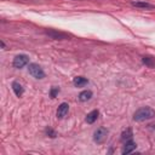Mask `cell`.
Returning <instances> with one entry per match:
<instances>
[{
  "label": "cell",
  "instance_id": "obj_17",
  "mask_svg": "<svg viewBox=\"0 0 155 155\" xmlns=\"http://www.w3.org/2000/svg\"><path fill=\"white\" fill-rule=\"evenodd\" d=\"M0 44H1V47L5 48V42H4V41H0Z\"/></svg>",
  "mask_w": 155,
  "mask_h": 155
},
{
  "label": "cell",
  "instance_id": "obj_2",
  "mask_svg": "<svg viewBox=\"0 0 155 155\" xmlns=\"http://www.w3.org/2000/svg\"><path fill=\"white\" fill-rule=\"evenodd\" d=\"M28 73H29L33 78H35V79H38V80L45 78V71H44L42 68H41L39 64H36V63H29V65H28Z\"/></svg>",
  "mask_w": 155,
  "mask_h": 155
},
{
  "label": "cell",
  "instance_id": "obj_16",
  "mask_svg": "<svg viewBox=\"0 0 155 155\" xmlns=\"http://www.w3.org/2000/svg\"><path fill=\"white\" fill-rule=\"evenodd\" d=\"M46 133H47V134H48L51 138H54V137L57 136L56 131H54V130H52L51 127H47V128H46Z\"/></svg>",
  "mask_w": 155,
  "mask_h": 155
},
{
  "label": "cell",
  "instance_id": "obj_9",
  "mask_svg": "<svg viewBox=\"0 0 155 155\" xmlns=\"http://www.w3.org/2000/svg\"><path fill=\"white\" fill-rule=\"evenodd\" d=\"M73 84H74L75 87H82V86L88 84V80L86 78H84V76H75L73 79Z\"/></svg>",
  "mask_w": 155,
  "mask_h": 155
},
{
  "label": "cell",
  "instance_id": "obj_3",
  "mask_svg": "<svg viewBox=\"0 0 155 155\" xmlns=\"http://www.w3.org/2000/svg\"><path fill=\"white\" fill-rule=\"evenodd\" d=\"M108 133H109V131H108L105 127H99V128H97V130L94 131V133H93V140H94L97 144H102V143H104V142L107 140Z\"/></svg>",
  "mask_w": 155,
  "mask_h": 155
},
{
  "label": "cell",
  "instance_id": "obj_15",
  "mask_svg": "<svg viewBox=\"0 0 155 155\" xmlns=\"http://www.w3.org/2000/svg\"><path fill=\"white\" fill-rule=\"evenodd\" d=\"M58 92H59V88L56 87V86H53V87L51 88V91H50V96H51L52 98H54V97L58 94Z\"/></svg>",
  "mask_w": 155,
  "mask_h": 155
},
{
  "label": "cell",
  "instance_id": "obj_1",
  "mask_svg": "<svg viewBox=\"0 0 155 155\" xmlns=\"http://www.w3.org/2000/svg\"><path fill=\"white\" fill-rule=\"evenodd\" d=\"M155 117V110L150 107H142L139 109H137L133 114V120L137 122H143L147 120H150Z\"/></svg>",
  "mask_w": 155,
  "mask_h": 155
},
{
  "label": "cell",
  "instance_id": "obj_4",
  "mask_svg": "<svg viewBox=\"0 0 155 155\" xmlns=\"http://www.w3.org/2000/svg\"><path fill=\"white\" fill-rule=\"evenodd\" d=\"M27 64H29V57L27 54H17L12 62V65L16 69H21V68L25 67Z\"/></svg>",
  "mask_w": 155,
  "mask_h": 155
},
{
  "label": "cell",
  "instance_id": "obj_14",
  "mask_svg": "<svg viewBox=\"0 0 155 155\" xmlns=\"http://www.w3.org/2000/svg\"><path fill=\"white\" fill-rule=\"evenodd\" d=\"M142 62L145 64V65H148V67H150V68H153V67H155V62L153 61V58H150V57H143V59H142Z\"/></svg>",
  "mask_w": 155,
  "mask_h": 155
},
{
  "label": "cell",
  "instance_id": "obj_10",
  "mask_svg": "<svg viewBox=\"0 0 155 155\" xmlns=\"http://www.w3.org/2000/svg\"><path fill=\"white\" fill-rule=\"evenodd\" d=\"M12 90H13V92H15V94H16L17 97H22L23 93H24V88H23L22 85H21L19 82H17V81H13V82H12Z\"/></svg>",
  "mask_w": 155,
  "mask_h": 155
},
{
  "label": "cell",
  "instance_id": "obj_8",
  "mask_svg": "<svg viewBox=\"0 0 155 155\" xmlns=\"http://www.w3.org/2000/svg\"><path fill=\"white\" fill-rule=\"evenodd\" d=\"M137 148V144L131 139L128 142H125V145H124V149H122V154H130L132 153L134 149Z\"/></svg>",
  "mask_w": 155,
  "mask_h": 155
},
{
  "label": "cell",
  "instance_id": "obj_7",
  "mask_svg": "<svg viewBox=\"0 0 155 155\" xmlns=\"http://www.w3.org/2000/svg\"><path fill=\"white\" fill-rule=\"evenodd\" d=\"M132 6L134 7H138V8H144V10H153L154 8V5L147 2V1H131Z\"/></svg>",
  "mask_w": 155,
  "mask_h": 155
},
{
  "label": "cell",
  "instance_id": "obj_12",
  "mask_svg": "<svg viewBox=\"0 0 155 155\" xmlns=\"http://www.w3.org/2000/svg\"><path fill=\"white\" fill-rule=\"evenodd\" d=\"M132 137H133V132H132V130L128 127V128H126L122 133H121V137H120V139H121V142H128V140H131L132 139Z\"/></svg>",
  "mask_w": 155,
  "mask_h": 155
},
{
  "label": "cell",
  "instance_id": "obj_6",
  "mask_svg": "<svg viewBox=\"0 0 155 155\" xmlns=\"http://www.w3.org/2000/svg\"><path fill=\"white\" fill-rule=\"evenodd\" d=\"M46 34L48 36H51L54 40H63V39H68V35L61 31H56V30H46Z\"/></svg>",
  "mask_w": 155,
  "mask_h": 155
},
{
  "label": "cell",
  "instance_id": "obj_5",
  "mask_svg": "<svg viewBox=\"0 0 155 155\" xmlns=\"http://www.w3.org/2000/svg\"><path fill=\"white\" fill-rule=\"evenodd\" d=\"M68 111H69V105H68V103H61V104L58 105V109H57L56 115H57L58 119H63V117L67 116Z\"/></svg>",
  "mask_w": 155,
  "mask_h": 155
},
{
  "label": "cell",
  "instance_id": "obj_11",
  "mask_svg": "<svg viewBox=\"0 0 155 155\" xmlns=\"http://www.w3.org/2000/svg\"><path fill=\"white\" fill-rule=\"evenodd\" d=\"M98 115H99V111H98L97 109H94V110L90 111V113L86 115V119H85V120H86L87 124H93V122L97 120Z\"/></svg>",
  "mask_w": 155,
  "mask_h": 155
},
{
  "label": "cell",
  "instance_id": "obj_13",
  "mask_svg": "<svg viewBox=\"0 0 155 155\" xmlns=\"http://www.w3.org/2000/svg\"><path fill=\"white\" fill-rule=\"evenodd\" d=\"M91 97H92V92L90 90H85V91H82V92L79 93V97L78 98H79L80 102H87V101L91 99Z\"/></svg>",
  "mask_w": 155,
  "mask_h": 155
}]
</instances>
